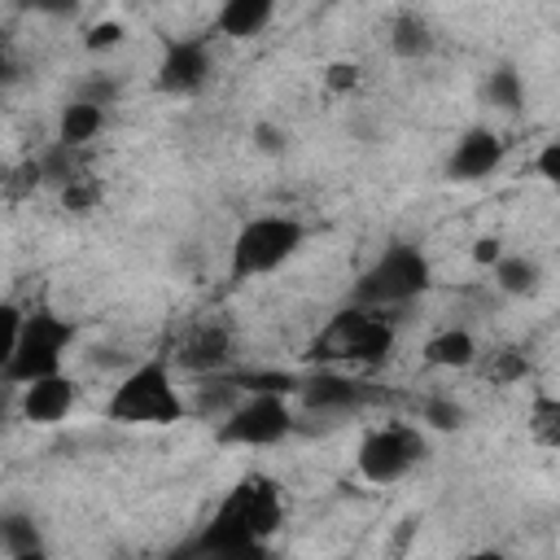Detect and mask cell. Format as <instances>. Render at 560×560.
I'll return each mask as SVG.
<instances>
[{
  "label": "cell",
  "instance_id": "obj_1",
  "mask_svg": "<svg viewBox=\"0 0 560 560\" xmlns=\"http://www.w3.org/2000/svg\"><path fill=\"white\" fill-rule=\"evenodd\" d=\"M280 525V499L267 481H241L210 525L184 547L188 560H267V534Z\"/></svg>",
  "mask_w": 560,
  "mask_h": 560
},
{
  "label": "cell",
  "instance_id": "obj_2",
  "mask_svg": "<svg viewBox=\"0 0 560 560\" xmlns=\"http://www.w3.org/2000/svg\"><path fill=\"white\" fill-rule=\"evenodd\" d=\"M184 411H188V402L175 389V376L162 359L136 363L114 385V394L105 402V416L118 424H175V420H184Z\"/></svg>",
  "mask_w": 560,
  "mask_h": 560
},
{
  "label": "cell",
  "instance_id": "obj_3",
  "mask_svg": "<svg viewBox=\"0 0 560 560\" xmlns=\"http://www.w3.org/2000/svg\"><path fill=\"white\" fill-rule=\"evenodd\" d=\"M429 258L416 245H385L354 284V302L368 311L407 306L429 289Z\"/></svg>",
  "mask_w": 560,
  "mask_h": 560
},
{
  "label": "cell",
  "instance_id": "obj_4",
  "mask_svg": "<svg viewBox=\"0 0 560 560\" xmlns=\"http://www.w3.org/2000/svg\"><path fill=\"white\" fill-rule=\"evenodd\" d=\"M70 341H74V328L57 311L39 306V311L22 315L18 346H13V359L4 368V381L9 385H31V381H44V376H57L61 363H66Z\"/></svg>",
  "mask_w": 560,
  "mask_h": 560
},
{
  "label": "cell",
  "instance_id": "obj_5",
  "mask_svg": "<svg viewBox=\"0 0 560 560\" xmlns=\"http://www.w3.org/2000/svg\"><path fill=\"white\" fill-rule=\"evenodd\" d=\"M293 433V407L280 389H241V398L219 416V446H276Z\"/></svg>",
  "mask_w": 560,
  "mask_h": 560
},
{
  "label": "cell",
  "instance_id": "obj_6",
  "mask_svg": "<svg viewBox=\"0 0 560 560\" xmlns=\"http://www.w3.org/2000/svg\"><path fill=\"white\" fill-rule=\"evenodd\" d=\"M302 241H306V228L293 214H258L232 241V276L236 280L267 276L280 262H289L302 249Z\"/></svg>",
  "mask_w": 560,
  "mask_h": 560
},
{
  "label": "cell",
  "instance_id": "obj_7",
  "mask_svg": "<svg viewBox=\"0 0 560 560\" xmlns=\"http://www.w3.org/2000/svg\"><path fill=\"white\" fill-rule=\"evenodd\" d=\"M389 350H394V328L368 306H350L332 315V324L319 337V354L332 363H350V368H372Z\"/></svg>",
  "mask_w": 560,
  "mask_h": 560
},
{
  "label": "cell",
  "instance_id": "obj_8",
  "mask_svg": "<svg viewBox=\"0 0 560 560\" xmlns=\"http://www.w3.org/2000/svg\"><path fill=\"white\" fill-rule=\"evenodd\" d=\"M424 459V433L411 424H381L359 442V477L372 486L402 481Z\"/></svg>",
  "mask_w": 560,
  "mask_h": 560
},
{
  "label": "cell",
  "instance_id": "obj_9",
  "mask_svg": "<svg viewBox=\"0 0 560 560\" xmlns=\"http://www.w3.org/2000/svg\"><path fill=\"white\" fill-rule=\"evenodd\" d=\"M210 79V48L206 39H171L158 61V88L171 96H192Z\"/></svg>",
  "mask_w": 560,
  "mask_h": 560
},
{
  "label": "cell",
  "instance_id": "obj_10",
  "mask_svg": "<svg viewBox=\"0 0 560 560\" xmlns=\"http://www.w3.org/2000/svg\"><path fill=\"white\" fill-rule=\"evenodd\" d=\"M298 398L306 411L315 416H346V411H359L368 402V385L354 381L350 372H337V368H324L315 376H306L298 385Z\"/></svg>",
  "mask_w": 560,
  "mask_h": 560
},
{
  "label": "cell",
  "instance_id": "obj_11",
  "mask_svg": "<svg viewBox=\"0 0 560 560\" xmlns=\"http://www.w3.org/2000/svg\"><path fill=\"white\" fill-rule=\"evenodd\" d=\"M499 166H503V140L490 127H472L459 136V144L446 162V175L455 184H477V179H490Z\"/></svg>",
  "mask_w": 560,
  "mask_h": 560
},
{
  "label": "cell",
  "instance_id": "obj_12",
  "mask_svg": "<svg viewBox=\"0 0 560 560\" xmlns=\"http://www.w3.org/2000/svg\"><path fill=\"white\" fill-rule=\"evenodd\" d=\"M74 398H79V385H74L66 372H57V376H44V381L22 385L18 411H22V420H31V424H57V420L70 416Z\"/></svg>",
  "mask_w": 560,
  "mask_h": 560
},
{
  "label": "cell",
  "instance_id": "obj_13",
  "mask_svg": "<svg viewBox=\"0 0 560 560\" xmlns=\"http://www.w3.org/2000/svg\"><path fill=\"white\" fill-rule=\"evenodd\" d=\"M228 354H232V337H228V328L223 324H201L184 346H179V368H188V372H219L223 363H228Z\"/></svg>",
  "mask_w": 560,
  "mask_h": 560
},
{
  "label": "cell",
  "instance_id": "obj_14",
  "mask_svg": "<svg viewBox=\"0 0 560 560\" xmlns=\"http://www.w3.org/2000/svg\"><path fill=\"white\" fill-rule=\"evenodd\" d=\"M271 18H276V9H271L267 0H223L219 13H214V26H219L223 35H232V39H249V35H258Z\"/></svg>",
  "mask_w": 560,
  "mask_h": 560
},
{
  "label": "cell",
  "instance_id": "obj_15",
  "mask_svg": "<svg viewBox=\"0 0 560 560\" xmlns=\"http://www.w3.org/2000/svg\"><path fill=\"white\" fill-rule=\"evenodd\" d=\"M477 359V341L468 328H442L424 341V363L433 368H468Z\"/></svg>",
  "mask_w": 560,
  "mask_h": 560
},
{
  "label": "cell",
  "instance_id": "obj_16",
  "mask_svg": "<svg viewBox=\"0 0 560 560\" xmlns=\"http://www.w3.org/2000/svg\"><path fill=\"white\" fill-rule=\"evenodd\" d=\"M101 127H105V109H101V105H92V101H70V105L61 109V118H57V140L70 144V149H79V144L96 140Z\"/></svg>",
  "mask_w": 560,
  "mask_h": 560
},
{
  "label": "cell",
  "instance_id": "obj_17",
  "mask_svg": "<svg viewBox=\"0 0 560 560\" xmlns=\"http://www.w3.org/2000/svg\"><path fill=\"white\" fill-rule=\"evenodd\" d=\"M433 26L420 18V13H398L394 18V26H389V48L398 52V57H407V61H420V57H429L433 52Z\"/></svg>",
  "mask_w": 560,
  "mask_h": 560
},
{
  "label": "cell",
  "instance_id": "obj_18",
  "mask_svg": "<svg viewBox=\"0 0 560 560\" xmlns=\"http://www.w3.org/2000/svg\"><path fill=\"white\" fill-rule=\"evenodd\" d=\"M494 284H499L508 298H529V293L542 284V267H538L529 254H499V262H494Z\"/></svg>",
  "mask_w": 560,
  "mask_h": 560
},
{
  "label": "cell",
  "instance_id": "obj_19",
  "mask_svg": "<svg viewBox=\"0 0 560 560\" xmlns=\"http://www.w3.org/2000/svg\"><path fill=\"white\" fill-rule=\"evenodd\" d=\"M35 547H44L39 521L26 516V512H0V551L22 556V551H35Z\"/></svg>",
  "mask_w": 560,
  "mask_h": 560
},
{
  "label": "cell",
  "instance_id": "obj_20",
  "mask_svg": "<svg viewBox=\"0 0 560 560\" xmlns=\"http://www.w3.org/2000/svg\"><path fill=\"white\" fill-rule=\"evenodd\" d=\"M486 101L494 105V109H503V114H512V109H521L525 105V79H521V70L516 66H494L490 74H486Z\"/></svg>",
  "mask_w": 560,
  "mask_h": 560
},
{
  "label": "cell",
  "instance_id": "obj_21",
  "mask_svg": "<svg viewBox=\"0 0 560 560\" xmlns=\"http://www.w3.org/2000/svg\"><path fill=\"white\" fill-rule=\"evenodd\" d=\"M35 175L44 179V184H52V188H70L74 179H79V162H74V149L70 144H48L44 153H39V162H35Z\"/></svg>",
  "mask_w": 560,
  "mask_h": 560
},
{
  "label": "cell",
  "instance_id": "obj_22",
  "mask_svg": "<svg viewBox=\"0 0 560 560\" xmlns=\"http://www.w3.org/2000/svg\"><path fill=\"white\" fill-rule=\"evenodd\" d=\"M420 420H424L429 429H438V433H451V429L464 424V407H459L455 398H424Z\"/></svg>",
  "mask_w": 560,
  "mask_h": 560
},
{
  "label": "cell",
  "instance_id": "obj_23",
  "mask_svg": "<svg viewBox=\"0 0 560 560\" xmlns=\"http://www.w3.org/2000/svg\"><path fill=\"white\" fill-rule=\"evenodd\" d=\"M22 306H13V302H0V376H4V368H9V359H13V346H18V328H22Z\"/></svg>",
  "mask_w": 560,
  "mask_h": 560
},
{
  "label": "cell",
  "instance_id": "obj_24",
  "mask_svg": "<svg viewBox=\"0 0 560 560\" xmlns=\"http://www.w3.org/2000/svg\"><path fill=\"white\" fill-rule=\"evenodd\" d=\"M538 175H542L547 184L560 179V140H547V144H542V153H538Z\"/></svg>",
  "mask_w": 560,
  "mask_h": 560
},
{
  "label": "cell",
  "instance_id": "obj_25",
  "mask_svg": "<svg viewBox=\"0 0 560 560\" xmlns=\"http://www.w3.org/2000/svg\"><path fill=\"white\" fill-rule=\"evenodd\" d=\"M254 144H258L262 153H280V149H284V131H280L276 122H258V127H254Z\"/></svg>",
  "mask_w": 560,
  "mask_h": 560
},
{
  "label": "cell",
  "instance_id": "obj_26",
  "mask_svg": "<svg viewBox=\"0 0 560 560\" xmlns=\"http://www.w3.org/2000/svg\"><path fill=\"white\" fill-rule=\"evenodd\" d=\"M118 39H122V26L118 22H101V26L88 31V48H114Z\"/></svg>",
  "mask_w": 560,
  "mask_h": 560
},
{
  "label": "cell",
  "instance_id": "obj_27",
  "mask_svg": "<svg viewBox=\"0 0 560 560\" xmlns=\"http://www.w3.org/2000/svg\"><path fill=\"white\" fill-rule=\"evenodd\" d=\"M61 197H66V206H74V210H88V206L96 201V188H92V184H83V175H79Z\"/></svg>",
  "mask_w": 560,
  "mask_h": 560
},
{
  "label": "cell",
  "instance_id": "obj_28",
  "mask_svg": "<svg viewBox=\"0 0 560 560\" xmlns=\"http://www.w3.org/2000/svg\"><path fill=\"white\" fill-rule=\"evenodd\" d=\"M328 83H332L337 92H346V88H354V83H359V70H354V66H346V61H337V66H328Z\"/></svg>",
  "mask_w": 560,
  "mask_h": 560
},
{
  "label": "cell",
  "instance_id": "obj_29",
  "mask_svg": "<svg viewBox=\"0 0 560 560\" xmlns=\"http://www.w3.org/2000/svg\"><path fill=\"white\" fill-rule=\"evenodd\" d=\"M472 254H477V262H490V267H494L503 249H499V241H477V249H472Z\"/></svg>",
  "mask_w": 560,
  "mask_h": 560
},
{
  "label": "cell",
  "instance_id": "obj_30",
  "mask_svg": "<svg viewBox=\"0 0 560 560\" xmlns=\"http://www.w3.org/2000/svg\"><path fill=\"white\" fill-rule=\"evenodd\" d=\"M9 560H48V551H44V547H35V551H22V556H9Z\"/></svg>",
  "mask_w": 560,
  "mask_h": 560
},
{
  "label": "cell",
  "instance_id": "obj_31",
  "mask_svg": "<svg viewBox=\"0 0 560 560\" xmlns=\"http://www.w3.org/2000/svg\"><path fill=\"white\" fill-rule=\"evenodd\" d=\"M9 79V52H4V44H0V83Z\"/></svg>",
  "mask_w": 560,
  "mask_h": 560
},
{
  "label": "cell",
  "instance_id": "obj_32",
  "mask_svg": "<svg viewBox=\"0 0 560 560\" xmlns=\"http://www.w3.org/2000/svg\"><path fill=\"white\" fill-rule=\"evenodd\" d=\"M468 560H508V556H499V551H477V556H468Z\"/></svg>",
  "mask_w": 560,
  "mask_h": 560
},
{
  "label": "cell",
  "instance_id": "obj_33",
  "mask_svg": "<svg viewBox=\"0 0 560 560\" xmlns=\"http://www.w3.org/2000/svg\"><path fill=\"white\" fill-rule=\"evenodd\" d=\"M166 560H188V556H184V551H175V556H166Z\"/></svg>",
  "mask_w": 560,
  "mask_h": 560
}]
</instances>
